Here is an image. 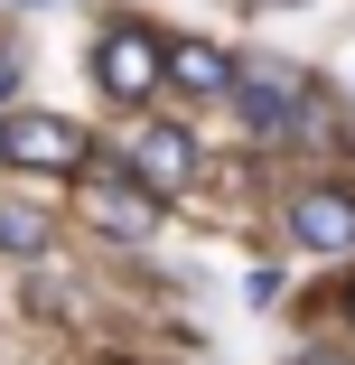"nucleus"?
<instances>
[{
	"instance_id": "f257e3e1",
	"label": "nucleus",
	"mask_w": 355,
	"mask_h": 365,
	"mask_svg": "<svg viewBox=\"0 0 355 365\" xmlns=\"http://www.w3.org/2000/svg\"><path fill=\"white\" fill-rule=\"evenodd\" d=\"M225 103H234V122L262 131V140H280V131H300V122H309V85L290 76V66H243V56H234Z\"/></svg>"
},
{
	"instance_id": "f03ea898",
	"label": "nucleus",
	"mask_w": 355,
	"mask_h": 365,
	"mask_svg": "<svg viewBox=\"0 0 355 365\" xmlns=\"http://www.w3.org/2000/svg\"><path fill=\"white\" fill-rule=\"evenodd\" d=\"M85 169H94V178H85V215H94L103 235H122V244H150V235L169 225V197H159V187H140L131 169H103L94 150H85Z\"/></svg>"
},
{
	"instance_id": "7ed1b4c3",
	"label": "nucleus",
	"mask_w": 355,
	"mask_h": 365,
	"mask_svg": "<svg viewBox=\"0 0 355 365\" xmlns=\"http://www.w3.org/2000/svg\"><path fill=\"white\" fill-rule=\"evenodd\" d=\"M85 122L65 113H0V160L10 169H85Z\"/></svg>"
},
{
	"instance_id": "20e7f679",
	"label": "nucleus",
	"mask_w": 355,
	"mask_h": 365,
	"mask_svg": "<svg viewBox=\"0 0 355 365\" xmlns=\"http://www.w3.org/2000/svg\"><path fill=\"white\" fill-rule=\"evenodd\" d=\"M290 244L300 253H355V187H337V178L300 187L290 197Z\"/></svg>"
},
{
	"instance_id": "39448f33",
	"label": "nucleus",
	"mask_w": 355,
	"mask_h": 365,
	"mask_svg": "<svg viewBox=\"0 0 355 365\" xmlns=\"http://www.w3.org/2000/svg\"><path fill=\"white\" fill-rule=\"evenodd\" d=\"M94 85H103L112 103H150V94H159V38L103 29V47H94Z\"/></svg>"
},
{
	"instance_id": "423d86ee",
	"label": "nucleus",
	"mask_w": 355,
	"mask_h": 365,
	"mask_svg": "<svg viewBox=\"0 0 355 365\" xmlns=\"http://www.w3.org/2000/svg\"><path fill=\"white\" fill-rule=\"evenodd\" d=\"M131 178L159 187V197H178V187L196 178V140H187V122H140V131H131Z\"/></svg>"
},
{
	"instance_id": "0eeeda50",
	"label": "nucleus",
	"mask_w": 355,
	"mask_h": 365,
	"mask_svg": "<svg viewBox=\"0 0 355 365\" xmlns=\"http://www.w3.org/2000/svg\"><path fill=\"white\" fill-rule=\"evenodd\" d=\"M225 76H234L225 47H206V38H159V85H178V94H225Z\"/></svg>"
},
{
	"instance_id": "6e6552de",
	"label": "nucleus",
	"mask_w": 355,
	"mask_h": 365,
	"mask_svg": "<svg viewBox=\"0 0 355 365\" xmlns=\"http://www.w3.org/2000/svg\"><path fill=\"white\" fill-rule=\"evenodd\" d=\"M0 253H47V215H28V206H0Z\"/></svg>"
},
{
	"instance_id": "1a4fd4ad",
	"label": "nucleus",
	"mask_w": 355,
	"mask_h": 365,
	"mask_svg": "<svg viewBox=\"0 0 355 365\" xmlns=\"http://www.w3.org/2000/svg\"><path fill=\"white\" fill-rule=\"evenodd\" d=\"M19 103V47H0V113Z\"/></svg>"
},
{
	"instance_id": "9d476101",
	"label": "nucleus",
	"mask_w": 355,
	"mask_h": 365,
	"mask_svg": "<svg viewBox=\"0 0 355 365\" xmlns=\"http://www.w3.org/2000/svg\"><path fill=\"white\" fill-rule=\"evenodd\" d=\"M300 365H346V356H327V346H300Z\"/></svg>"
},
{
	"instance_id": "9b49d317",
	"label": "nucleus",
	"mask_w": 355,
	"mask_h": 365,
	"mask_svg": "<svg viewBox=\"0 0 355 365\" xmlns=\"http://www.w3.org/2000/svg\"><path fill=\"white\" fill-rule=\"evenodd\" d=\"M262 10H300V0H262Z\"/></svg>"
},
{
	"instance_id": "f8f14e48",
	"label": "nucleus",
	"mask_w": 355,
	"mask_h": 365,
	"mask_svg": "<svg viewBox=\"0 0 355 365\" xmlns=\"http://www.w3.org/2000/svg\"><path fill=\"white\" fill-rule=\"evenodd\" d=\"M346 319H355V281H346Z\"/></svg>"
},
{
	"instance_id": "ddd939ff",
	"label": "nucleus",
	"mask_w": 355,
	"mask_h": 365,
	"mask_svg": "<svg viewBox=\"0 0 355 365\" xmlns=\"http://www.w3.org/2000/svg\"><path fill=\"white\" fill-rule=\"evenodd\" d=\"M28 10H47V0H28Z\"/></svg>"
}]
</instances>
